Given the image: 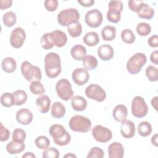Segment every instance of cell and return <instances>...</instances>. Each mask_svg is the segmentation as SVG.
<instances>
[{"label": "cell", "instance_id": "55", "mask_svg": "<svg viewBox=\"0 0 158 158\" xmlns=\"http://www.w3.org/2000/svg\"><path fill=\"white\" fill-rule=\"evenodd\" d=\"M64 157H69V158H70V157H77V156L75 155V154H72V153H67V154H65V155H64Z\"/></svg>", "mask_w": 158, "mask_h": 158}, {"label": "cell", "instance_id": "5", "mask_svg": "<svg viewBox=\"0 0 158 158\" xmlns=\"http://www.w3.org/2000/svg\"><path fill=\"white\" fill-rule=\"evenodd\" d=\"M58 23L62 26H69L72 23L78 22L80 13L75 8H69L61 10L57 17Z\"/></svg>", "mask_w": 158, "mask_h": 158}, {"label": "cell", "instance_id": "1", "mask_svg": "<svg viewBox=\"0 0 158 158\" xmlns=\"http://www.w3.org/2000/svg\"><path fill=\"white\" fill-rule=\"evenodd\" d=\"M46 75L50 78H56L61 72L60 57L56 52L48 53L44 57Z\"/></svg>", "mask_w": 158, "mask_h": 158}, {"label": "cell", "instance_id": "45", "mask_svg": "<svg viewBox=\"0 0 158 158\" xmlns=\"http://www.w3.org/2000/svg\"><path fill=\"white\" fill-rule=\"evenodd\" d=\"M58 1L57 0H46L44 2V6L46 9L49 12L55 11L58 7Z\"/></svg>", "mask_w": 158, "mask_h": 158}, {"label": "cell", "instance_id": "36", "mask_svg": "<svg viewBox=\"0 0 158 158\" xmlns=\"http://www.w3.org/2000/svg\"><path fill=\"white\" fill-rule=\"evenodd\" d=\"M121 38L124 43L127 44H132L135 41L136 37L131 30L126 28L122 31Z\"/></svg>", "mask_w": 158, "mask_h": 158}, {"label": "cell", "instance_id": "49", "mask_svg": "<svg viewBox=\"0 0 158 158\" xmlns=\"http://www.w3.org/2000/svg\"><path fill=\"white\" fill-rule=\"evenodd\" d=\"M12 5V0H1L0 1V9L4 10L9 8Z\"/></svg>", "mask_w": 158, "mask_h": 158}, {"label": "cell", "instance_id": "37", "mask_svg": "<svg viewBox=\"0 0 158 158\" xmlns=\"http://www.w3.org/2000/svg\"><path fill=\"white\" fill-rule=\"evenodd\" d=\"M1 103L5 107H10L14 105V98L13 93L6 92L1 96Z\"/></svg>", "mask_w": 158, "mask_h": 158}, {"label": "cell", "instance_id": "15", "mask_svg": "<svg viewBox=\"0 0 158 158\" xmlns=\"http://www.w3.org/2000/svg\"><path fill=\"white\" fill-rule=\"evenodd\" d=\"M135 125L131 120H125L122 122L120 127V133L123 138L127 139L133 138L135 135Z\"/></svg>", "mask_w": 158, "mask_h": 158}, {"label": "cell", "instance_id": "26", "mask_svg": "<svg viewBox=\"0 0 158 158\" xmlns=\"http://www.w3.org/2000/svg\"><path fill=\"white\" fill-rule=\"evenodd\" d=\"M136 13L139 17L141 19L150 20L154 15V10L148 4L144 3V4L140 7V9L136 12Z\"/></svg>", "mask_w": 158, "mask_h": 158}, {"label": "cell", "instance_id": "46", "mask_svg": "<svg viewBox=\"0 0 158 158\" xmlns=\"http://www.w3.org/2000/svg\"><path fill=\"white\" fill-rule=\"evenodd\" d=\"M144 2L141 1H135V0H130L128 2L129 9L133 12H137L140 7L144 4Z\"/></svg>", "mask_w": 158, "mask_h": 158}, {"label": "cell", "instance_id": "13", "mask_svg": "<svg viewBox=\"0 0 158 158\" xmlns=\"http://www.w3.org/2000/svg\"><path fill=\"white\" fill-rule=\"evenodd\" d=\"M26 39V33L21 27H16L14 28L10 34L9 42L10 45L14 48H21Z\"/></svg>", "mask_w": 158, "mask_h": 158}, {"label": "cell", "instance_id": "33", "mask_svg": "<svg viewBox=\"0 0 158 158\" xmlns=\"http://www.w3.org/2000/svg\"><path fill=\"white\" fill-rule=\"evenodd\" d=\"M2 22L7 27H11L14 26L17 22L16 14L12 11H8L6 12L3 15Z\"/></svg>", "mask_w": 158, "mask_h": 158}, {"label": "cell", "instance_id": "2", "mask_svg": "<svg viewBox=\"0 0 158 158\" xmlns=\"http://www.w3.org/2000/svg\"><path fill=\"white\" fill-rule=\"evenodd\" d=\"M49 133L52 137L54 143L58 146H66L71 141L70 135L62 125H52L49 129Z\"/></svg>", "mask_w": 158, "mask_h": 158}, {"label": "cell", "instance_id": "41", "mask_svg": "<svg viewBox=\"0 0 158 158\" xmlns=\"http://www.w3.org/2000/svg\"><path fill=\"white\" fill-rule=\"evenodd\" d=\"M40 44L42 48L46 50H49L53 48L54 44L51 40L50 33H46L43 34L40 40Z\"/></svg>", "mask_w": 158, "mask_h": 158}, {"label": "cell", "instance_id": "17", "mask_svg": "<svg viewBox=\"0 0 158 158\" xmlns=\"http://www.w3.org/2000/svg\"><path fill=\"white\" fill-rule=\"evenodd\" d=\"M33 114L27 108L19 109L15 115V118L17 122L23 125H28L33 121Z\"/></svg>", "mask_w": 158, "mask_h": 158}, {"label": "cell", "instance_id": "28", "mask_svg": "<svg viewBox=\"0 0 158 158\" xmlns=\"http://www.w3.org/2000/svg\"><path fill=\"white\" fill-rule=\"evenodd\" d=\"M100 39L98 34L95 31H89L85 34L83 36V43L89 47L97 45L99 43Z\"/></svg>", "mask_w": 158, "mask_h": 158}, {"label": "cell", "instance_id": "22", "mask_svg": "<svg viewBox=\"0 0 158 158\" xmlns=\"http://www.w3.org/2000/svg\"><path fill=\"white\" fill-rule=\"evenodd\" d=\"M25 148V144L23 142L16 141L12 140L9 142L6 146L7 152L10 154H17L22 152Z\"/></svg>", "mask_w": 158, "mask_h": 158}, {"label": "cell", "instance_id": "25", "mask_svg": "<svg viewBox=\"0 0 158 158\" xmlns=\"http://www.w3.org/2000/svg\"><path fill=\"white\" fill-rule=\"evenodd\" d=\"M1 68L6 73H13L17 68L15 60L11 57H7L2 59L1 62Z\"/></svg>", "mask_w": 158, "mask_h": 158}, {"label": "cell", "instance_id": "35", "mask_svg": "<svg viewBox=\"0 0 158 158\" xmlns=\"http://www.w3.org/2000/svg\"><path fill=\"white\" fill-rule=\"evenodd\" d=\"M29 88L30 91L35 95H41L46 91L43 85L40 81H33L31 82Z\"/></svg>", "mask_w": 158, "mask_h": 158}, {"label": "cell", "instance_id": "30", "mask_svg": "<svg viewBox=\"0 0 158 158\" xmlns=\"http://www.w3.org/2000/svg\"><path fill=\"white\" fill-rule=\"evenodd\" d=\"M137 130L138 133L140 136L146 137L151 135L152 132V126L149 122L143 121L138 124Z\"/></svg>", "mask_w": 158, "mask_h": 158}, {"label": "cell", "instance_id": "52", "mask_svg": "<svg viewBox=\"0 0 158 158\" xmlns=\"http://www.w3.org/2000/svg\"><path fill=\"white\" fill-rule=\"evenodd\" d=\"M157 99H158V97L156 96L155 97H154L151 102V105L152 106L154 107V109L157 111Z\"/></svg>", "mask_w": 158, "mask_h": 158}, {"label": "cell", "instance_id": "53", "mask_svg": "<svg viewBox=\"0 0 158 158\" xmlns=\"http://www.w3.org/2000/svg\"><path fill=\"white\" fill-rule=\"evenodd\" d=\"M157 138H158V135L157 133H156L155 135H154L152 138H151V143L153 145H154L155 146H157Z\"/></svg>", "mask_w": 158, "mask_h": 158}, {"label": "cell", "instance_id": "47", "mask_svg": "<svg viewBox=\"0 0 158 158\" xmlns=\"http://www.w3.org/2000/svg\"><path fill=\"white\" fill-rule=\"evenodd\" d=\"M1 136H0V140L1 141H7L10 136V131L9 130L3 126L2 123H1Z\"/></svg>", "mask_w": 158, "mask_h": 158}, {"label": "cell", "instance_id": "7", "mask_svg": "<svg viewBox=\"0 0 158 158\" xmlns=\"http://www.w3.org/2000/svg\"><path fill=\"white\" fill-rule=\"evenodd\" d=\"M56 91L57 96L63 101H67L72 99L73 91L70 82L66 78L59 80L56 85Z\"/></svg>", "mask_w": 158, "mask_h": 158}, {"label": "cell", "instance_id": "38", "mask_svg": "<svg viewBox=\"0 0 158 158\" xmlns=\"http://www.w3.org/2000/svg\"><path fill=\"white\" fill-rule=\"evenodd\" d=\"M136 31L139 36H146L151 32V27L146 22H140L137 25Z\"/></svg>", "mask_w": 158, "mask_h": 158}, {"label": "cell", "instance_id": "11", "mask_svg": "<svg viewBox=\"0 0 158 158\" xmlns=\"http://www.w3.org/2000/svg\"><path fill=\"white\" fill-rule=\"evenodd\" d=\"M91 133L94 139L99 143H107L112 138L111 130L101 125H97L93 127Z\"/></svg>", "mask_w": 158, "mask_h": 158}, {"label": "cell", "instance_id": "3", "mask_svg": "<svg viewBox=\"0 0 158 158\" xmlns=\"http://www.w3.org/2000/svg\"><path fill=\"white\" fill-rule=\"evenodd\" d=\"M69 126L73 131L87 133L91 130L92 123L88 117L76 115L71 117L69 122Z\"/></svg>", "mask_w": 158, "mask_h": 158}, {"label": "cell", "instance_id": "27", "mask_svg": "<svg viewBox=\"0 0 158 158\" xmlns=\"http://www.w3.org/2000/svg\"><path fill=\"white\" fill-rule=\"evenodd\" d=\"M65 107L60 102H55L52 104L51 113L53 117L61 118L65 114Z\"/></svg>", "mask_w": 158, "mask_h": 158}, {"label": "cell", "instance_id": "29", "mask_svg": "<svg viewBox=\"0 0 158 158\" xmlns=\"http://www.w3.org/2000/svg\"><path fill=\"white\" fill-rule=\"evenodd\" d=\"M101 36L104 41H112L116 36V28L112 25L105 26L101 30Z\"/></svg>", "mask_w": 158, "mask_h": 158}, {"label": "cell", "instance_id": "12", "mask_svg": "<svg viewBox=\"0 0 158 158\" xmlns=\"http://www.w3.org/2000/svg\"><path fill=\"white\" fill-rule=\"evenodd\" d=\"M85 20L87 25L89 27L98 28L102 23L103 15L102 12L98 9H91L86 13Z\"/></svg>", "mask_w": 158, "mask_h": 158}, {"label": "cell", "instance_id": "10", "mask_svg": "<svg viewBox=\"0 0 158 158\" xmlns=\"http://www.w3.org/2000/svg\"><path fill=\"white\" fill-rule=\"evenodd\" d=\"M86 96L97 102H102L106 99V93L104 89L97 84H90L85 90Z\"/></svg>", "mask_w": 158, "mask_h": 158}, {"label": "cell", "instance_id": "14", "mask_svg": "<svg viewBox=\"0 0 158 158\" xmlns=\"http://www.w3.org/2000/svg\"><path fill=\"white\" fill-rule=\"evenodd\" d=\"M72 78L76 85L82 86L88 81L89 74L84 68H77L72 72Z\"/></svg>", "mask_w": 158, "mask_h": 158}, {"label": "cell", "instance_id": "20", "mask_svg": "<svg viewBox=\"0 0 158 158\" xmlns=\"http://www.w3.org/2000/svg\"><path fill=\"white\" fill-rule=\"evenodd\" d=\"M51 99L47 95L41 94L36 100V106L38 110L41 113H47L50 108Z\"/></svg>", "mask_w": 158, "mask_h": 158}, {"label": "cell", "instance_id": "9", "mask_svg": "<svg viewBox=\"0 0 158 158\" xmlns=\"http://www.w3.org/2000/svg\"><path fill=\"white\" fill-rule=\"evenodd\" d=\"M131 113L137 118L145 117L148 112V107L144 99L139 96H135L131 101Z\"/></svg>", "mask_w": 158, "mask_h": 158}, {"label": "cell", "instance_id": "51", "mask_svg": "<svg viewBox=\"0 0 158 158\" xmlns=\"http://www.w3.org/2000/svg\"><path fill=\"white\" fill-rule=\"evenodd\" d=\"M77 2L81 4V6L88 7H91L94 4V0H78Z\"/></svg>", "mask_w": 158, "mask_h": 158}, {"label": "cell", "instance_id": "43", "mask_svg": "<svg viewBox=\"0 0 158 158\" xmlns=\"http://www.w3.org/2000/svg\"><path fill=\"white\" fill-rule=\"evenodd\" d=\"M59 151L54 147L48 148L43 152V158H58L59 157Z\"/></svg>", "mask_w": 158, "mask_h": 158}, {"label": "cell", "instance_id": "32", "mask_svg": "<svg viewBox=\"0 0 158 158\" xmlns=\"http://www.w3.org/2000/svg\"><path fill=\"white\" fill-rule=\"evenodd\" d=\"M14 98V105L21 106L26 102L28 96L27 93L22 89H17L13 93Z\"/></svg>", "mask_w": 158, "mask_h": 158}, {"label": "cell", "instance_id": "42", "mask_svg": "<svg viewBox=\"0 0 158 158\" xmlns=\"http://www.w3.org/2000/svg\"><path fill=\"white\" fill-rule=\"evenodd\" d=\"M12 139L16 141L23 142L26 139V133L22 128H17L12 132Z\"/></svg>", "mask_w": 158, "mask_h": 158}, {"label": "cell", "instance_id": "48", "mask_svg": "<svg viewBox=\"0 0 158 158\" xmlns=\"http://www.w3.org/2000/svg\"><path fill=\"white\" fill-rule=\"evenodd\" d=\"M148 43L151 48H157L158 46V36L157 35L151 36L148 40Z\"/></svg>", "mask_w": 158, "mask_h": 158}, {"label": "cell", "instance_id": "24", "mask_svg": "<svg viewBox=\"0 0 158 158\" xmlns=\"http://www.w3.org/2000/svg\"><path fill=\"white\" fill-rule=\"evenodd\" d=\"M86 49L85 47L81 44L73 46L70 50V54L73 59L76 60H83L86 56Z\"/></svg>", "mask_w": 158, "mask_h": 158}, {"label": "cell", "instance_id": "6", "mask_svg": "<svg viewBox=\"0 0 158 158\" xmlns=\"http://www.w3.org/2000/svg\"><path fill=\"white\" fill-rule=\"evenodd\" d=\"M147 62V57L144 53L137 52L133 54L127 62V70L132 75L138 73Z\"/></svg>", "mask_w": 158, "mask_h": 158}, {"label": "cell", "instance_id": "50", "mask_svg": "<svg viewBox=\"0 0 158 158\" xmlns=\"http://www.w3.org/2000/svg\"><path fill=\"white\" fill-rule=\"evenodd\" d=\"M158 51L156 50L151 52L150 55V60L152 63L156 65H158Z\"/></svg>", "mask_w": 158, "mask_h": 158}, {"label": "cell", "instance_id": "40", "mask_svg": "<svg viewBox=\"0 0 158 158\" xmlns=\"http://www.w3.org/2000/svg\"><path fill=\"white\" fill-rule=\"evenodd\" d=\"M145 73L148 80L151 81H157L158 80V70L154 65H149L145 70Z\"/></svg>", "mask_w": 158, "mask_h": 158}, {"label": "cell", "instance_id": "16", "mask_svg": "<svg viewBox=\"0 0 158 158\" xmlns=\"http://www.w3.org/2000/svg\"><path fill=\"white\" fill-rule=\"evenodd\" d=\"M50 37L54 46H56L57 48L64 46L67 42V36L66 34L59 30L51 31L50 33Z\"/></svg>", "mask_w": 158, "mask_h": 158}, {"label": "cell", "instance_id": "18", "mask_svg": "<svg viewBox=\"0 0 158 158\" xmlns=\"http://www.w3.org/2000/svg\"><path fill=\"white\" fill-rule=\"evenodd\" d=\"M108 156L110 158H122L124 156L123 146L118 142H113L108 147Z\"/></svg>", "mask_w": 158, "mask_h": 158}, {"label": "cell", "instance_id": "39", "mask_svg": "<svg viewBox=\"0 0 158 158\" xmlns=\"http://www.w3.org/2000/svg\"><path fill=\"white\" fill-rule=\"evenodd\" d=\"M35 144L36 146L41 149H46L49 148L51 142L49 138L46 136H39L35 140Z\"/></svg>", "mask_w": 158, "mask_h": 158}, {"label": "cell", "instance_id": "4", "mask_svg": "<svg viewBox=\"0 0 158 158\" xmlns=\"http://www.w3.org/2000/svg\"><path fill=\"white\" fill-rule=\"evenodd\" d=\"M21 73L23 77L29 82L41 81L42 73L41 69L36 65H32L28 61H23L20 66Z\"/></svg>", "mask_w": 158, "mask_h": 158}, {"label": "cell", "instance_id": "19", "mask_svg": "<svg viewBox=\"0 0 158 158\" xmlns=\"http://www.w3.org/2000/svg\"><path fill=\"white\" fill-rule=\"evenodd\" d=\"M98 55L102 60H109L114 57V51L110 45L102 44L98 49Z\"/></svg>", "mask_w": 158, "mask_h": 158}, {"label": "cell", "instance_id": "31", "mask_svg": "<svg viewBox=\"0 0 158 158\" xmlns=\"http://www.w3.org/2000/svg\"><path fill=\"white\" fill-rule=\"evenodd\" d=\"M82 61L83 67L88 70H94L98 66V60L92 55H86Z\"/></svg>", "mask_w": 158, "mask_h": 158}, {"label": "cell", "instance_id": "21", "mask_svg": "<svg viewBox=\"0 0 158 158\" xmlns=\"http://www.w3.org/2000/svg\"><path fill=\"white\" fill-rule=\"evenodd\" d=\"M127 115V108L123 104L117 105L112 110V116L118 122H122L126 120Z\"/></svg>", "mask_w": 158, "mask_h": 158}, {"label": "cell", "instance_id": "54", "mask_svg": "<svg viewBox=\"0 0 158 158\" xmlns=\"http://www.w3.org/2000/svg\"><path fill=\"white\" fill-rule=\"evenodd\" d=\"M22 157H23V158H25V157H28V158H35V157H36V156H35L33 152H26L25 154H24L22 156Z\"/></svg>", "mask_w": 158, "mask_h": 158}, {"label": "cell", "instance_id": "8", "mask_svg": "<svg viewBox=\"0 0 158 158\" xmlns=\"http://www.w3.org/2000/svg\"><path fill=\"white\" fill-rule=\"evenodd\" d=\"M123 10V3L121 1H110L108 4L107 19L108 21L117 23L121 19V12Z\"/></svg>", "mask_w": 158, "mask_h": 158}, {"label": "cell", "instance_id": "44", "mask_svg": "<svg viewBox=\"0 0 158 158\" xmlns=\"http://www.w3.org/2000/svg\"><path fill=\"white\" fill-rule=\"evenodd\" d=\"M104 156V151L99 148V147H93L89 151L88 154L87 155V158H102Z\"/></svg>", "mask_w": 158, "mask_h": 158}, {"label": "cell", "instance_id": "34", "mask_svg": "<svg viewBox=\"0 0 158 158\" xmlns=\"http://www.w3.org/2000/svg\"><path fill=\"white\" fill-rule=\"evenodd\" d=\"M67 31L70 36L73 38L78 37L82 32V25L79 22L72 23L67 26Z\"/></svg>", "mask_w": 158, "mask_h": 158}, {"label": "cell", "instance_id": "23", "mask_svg": "<svg viewBox=\"0 0 158 158\" xmlns=\"http://www.w3.org/2000/svg\"><path fill=\"white\" fill-rule=\"evenodd\" d=\"M71 105L74 110L83 111L87 107V101L83 96L76 95L72 98Z\"/></svg>", "mask_w": 158, "mask_h": 158}]
</instances>
